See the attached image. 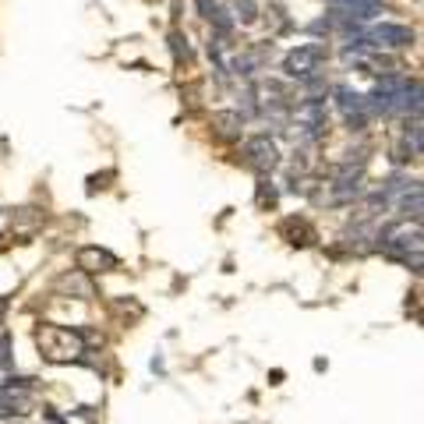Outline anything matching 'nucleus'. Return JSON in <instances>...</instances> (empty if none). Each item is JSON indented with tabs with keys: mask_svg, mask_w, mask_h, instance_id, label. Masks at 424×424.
I'll use <instances>...</instances> for the list:
<instances>
[{
	"mask_svg": "<svg viewBox=\"0 0 424 424\" xmlns=\"http://www.w3.org/2000/svg\"><path fill=\"white\" fill-rule=\"evenodd\" d=\"M36 339H39V350H43L50 361H78V357L85 354L82 336L71 332V329H64V325H39Z\"/></svg>",
	"mask_w": 424,
	"mask_h": 424,
	"instance_id": "obj_1",
	"label": "nucleus"
},
{
	"mask_svg": "<svg viewBox=\"0 0 424 424\" xmlns=\"http://www.w3.org/2000/svg\"><path fill=\"white\" fill-rule=\"evenodd\" d=\"M325 57H329L325 43H301L283 57V71L290 78H297V82H308V78H315V71L322 68Z\"/></svg>",
	"mask_w": 424,
	"mask_h": 424,
	"instance_id": "obj_2",
	"label": "nucleus"
},
{
	"mask_svg": "<svg viewBox=\"0 0 424 424\" xmlns=\"http://www.w3.org/2000/svg\"><path fill=\"white\" fill-rule=\"evenodd\" d=\"M36 378H25V375H11L4 385H0V417L8 413H29V389H32Z\"/></svg>",
	"mask_w": 424,
	"mask_h": 424,
	"instance_id": "obj_3",
	"label": "nucleus"
},
{
	"mask_svg": "<svg viewBox=\"0 0 424 424\" xmlns=\"http://www.w3.org/2000/svg\"><path fill=\"white\" fill-rule=\"evenodd\" d=\"M378 241H382V248H385L392 258H399V255H406V251H417L424 237H420V230H417V227L392 223V227H385V230L378 234Z\"/></svg>",
	"mask_w": 424,
	"mask_h": 424,
	"instance_id": "obj_4",
	"label": "nucleus"
},
{
	"mask_svg": "<svg viewBox=\"0 0 424 424\" xmlns=\"http://www.w3.org/2000/svg\"><path fill=\"white\" fill-rule=\"evenodd\" d=\"M244 163L255 166V170L266 177V173H273V170L280 166V149H276L266 135H258V138L244 142Z\"/></svg>",
	"mask_w": 424,
	"mask_h": 424,
	"instance_id": "obj_5",
	"label": "nucleus"
},
{
	"mask_svg": "<svg viewBox=\"0 0 424 424\" xmlns=\"http://www.w3.org/2000/svg\"><path fill=\"white\" fill-rule=\"evenodd\" d=\"M364 43L403 50V46H410V43H413V32H410L406 25H392V22H382V25H375V29L368 32V39H364Z\"/></svg>",
	"mask_w": 424,
	"mask_h": 424,
	"instance_id": "obj_6",
	"label": "nucleus"
},
{
	"mask_svg": "<svg viewBox=\"0 0 424 424\" xmlns=\"http://www.w3.org/2000/svg\"><path fill=\"white\" fill-rule=\"evenodd\" d=\"M78 269L85 276H92V273H113L117 269V255H110L106 248L85 244V248H78Z\"/></svg>",
	"mask_w": 424,
	"mask_h": 424,
	"instance_id": "obj_7",
	"label": "nucleus"
},
{
	"mask_svg": "<svg viewBox=\"0 0 424 424\" xmlns=\"http://www.w3.org/2000/svg\"><path fill=\"white\" fill-rule=\"evenodd\" d=\"M57 290L61 294H75L78 301H89L96 290H92V280L82 273V269H71V273H64L61 280H57Z\"/></svg>",
	"mask_w": 424,
	"mask_h": 424,
	"instance_id": "obj_8",
	"label": "nucleus"
},
{
	"mask_svg": "<svg viewBox=\"0 0 424 424\" xmlns=\"http://www.w3.org/2000/svg\"><path fill=\"white\" fill-rule=\"evenodd\" d=\"M212 127H216L220 138H241L244 131V113H234V110H223V113H212Z\"/></svg>",
	"mask_w": 424,
	"mask_h": 424,
	"instance_id": "obj_9",
	"label": "nucleus"
},
{
	"mask_svg": "<svg viewBox=\"0 0 424 424\" xmlns=\"http://www.w3.org/2000/svg\"><path fill=\"white\" fill-rule=\"evenodd\" d=\"M336 103H339V110H343L347 117H357V113L368 110V99H364L361 92H354L350 85H339V89H336Z\"/></svg>",
	"mask_w": 424,
	"mask_h": 424,
	"instance_id": "obj_10",
	"label": "nucleus"
},
{
	"mask_svg": "<svg viewBox=\"0 0 424 424\" xmlns=\"http://www.w3.org/2000/svg\"><path fill=\"white\" fill-rule=\"evenodd\" d=\"M396 262H399V266H406L410 273H424V251H420V248H417V251H406V255H399Z\"/></svg>",
	"mask_w": 424,
	"mask_h": 424,
	"instance_id": "obj_11",
	"label": "nucleus"
},
{
	"mask_svg": "<svg viewBox=\"0 0 424 424\" xmlns=\"http://www.w3.org/2000/svg\"><path fill=\"white\" fill-rule=\"evenodd\" d=\"M234 11L241 22H255L258 18V8H255V0H234Z\"/></svg>",
	"mask_w": 424,
	"mask_h": 424,
	"instance_id": "obj_12",
	"label": "nucleus"
},
{
	"mask_svg": "<svg viewBox=\"0 0 424 424\" xmlns=\"http://www.w3.org/2000/svg\"><path fill=\"white\" fill-rule=\"evenodd\" d=\"M170 46H173V57L177 61H191V50H187V39L180 32H170Z\"/></svg>",
	"mask_w": 424,
	"mask_h": 424,
	"instance_id": "obj_13",
	"label": "nucleus"
},
{
	"mask_svg": "<svg viewBox=\"0 0 424 424\" xmlns=\"http://www.w3.org/2000/svg\"><path fill=\"white\" fill-rule=\"evenodd\" d=\"M234 71H237V75H244V78H248V75H255V57H248V54H244V57H237V61H234Z\"/></svg>",
	"mask_w": 424,
	"mask_h": 424,
	"instance_id": "obj_14",
	"label": "nucleus"
},
{
	"mask_svg": "<svg viewBox=\"0 0 424 424\" xmlns=\"http://www.w3.org/2000/svg\"><path fill=\"white\" fill-rule=\"evenodd\" d=\"M332 8H361V4H378V0H329Z\"/></svg>",
	"mask_w": 424,
	"mask_h": 424,
	"instance_id": "obj_15",
	"label": "nucleus"
},
{
	"mask_svg": "<svg viewBox=\"0 0 424 424\" xmlns=\"http://www.w3.org/2000/svg\"><path fill=\"white\" fill-rule=\"evenodd\" d=\"M198 11H201V18H208L212 11H216V0H198Z\"/></svg>",
	"mask_w": 424,
	"mask_h": 424,
	"instance_id": "obj_16",
	"label": "nucleus"
}]
</instances>
